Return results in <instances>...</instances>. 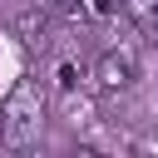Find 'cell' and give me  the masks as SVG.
Masks as SVG:
<instances>
[{"label":"cell","instance_id":"1","mask_svg":"<svg viewBox=\"0 0 158 158\" xmlns=\"http://www.w3.org/2000/svg\"><path fill=\"white\" fill-rule=\"evenodd\" d=\"M35 138H40V99H35V89H20L10 99V109H5V143L25 148Z\"/></svg>","mask_w":158,"mask_h":158},{"label":"cell","instance_id":"2","mask_svg":"<svg viewBox=\"0 0 158 158\" xmlns=\"http://www.w3.org/2000/svg\"><path fill=\"white\" fill-rule=\"evenodd\" d=\"M99 84L114 94V89H128V84H138V49L133 44H118V49H104V59H99Z\"/></svg>","mask_w":158,"mask_h":158},{"label":"cell","instance_id":"3","mask_svg":"<svg viewBox=\"0 0 158 158\" xmlns=\"http://www.w3.org/2000/svg\"><path fill=\"white\" fill-rule=\"evenodd\" d=\"M20 35H25L30 44H44V15H40V10H25V15H20Z\"/></svg>","mask_w":158,"mask_h":158},{"label":"cell","instance_id":"4","mask_svg":"<svg viewBox=\"0 0 158 158\" xmlns=\"http://www.w3.org/2000/svg\"><path fill=\"white\" fill-rule=\"evenodd\" d=\"M128 5V15L143 25V30H153V15H158V0H123Z\"/></svg>","mask_w":158,"mask_h":158},{"label":"cell","instance_id":"5","mask_svg":"<svg viewBox=\"0 0 158 158\" xmlns=\"http://www.w3.org/2000/svg\"><path fill=\"white\" fill-rule=\"evenodd\" d=\"M54 84H59V89H64V94H74V89H79V69H74V64H69V59H64V64H59V69H54Z\"/></svg>","mask_w":158,"mask_h":158},{"label":"cell","instance_id":"6","mask_svg":"<svg viewBox=\"0 0 158 158\" xmlns=\"http://www.w3.org/2000/svg\"><path fill=\"white\" fill-rule=\"evenodd\" d=\"M123 0H94V15H118Z\"/></svg>","mask_w":158,"mask_h":158}]
</instances>
